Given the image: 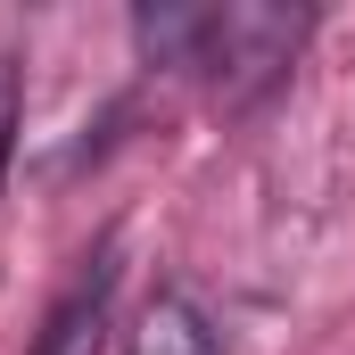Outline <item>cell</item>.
Returning a JSON list of instances; mask_svg holds the SVG:
<instances>
[{"instance_id":"cell-1","label":"cell","mask_w":355,"mask_h":355,"mask_svg":"<svg viewBox=\"0 0 355 355\" xmlns=\"http://www.w3.org/2000/svg\"><path fill=\"white\" fill-rule=\"evenodd\" d=\"M306 33H314V8L223 0V8H207V25H198V58H190V67H207V83L223 91L232 107H257L272 83H289Z\"/></svg>"},{"instance_id":"cell-2","label":"cell","mask_w":355,"mask_h":355,"mask_svg":"<svg viewBox=\"0 0 355 355\" xmlns=\"http://www.w3.org/2000/svg\"><path fill=\"white\" fill-rule=\"evenodd\" d=\"M107 322H116V265L99 257V265L42 314V339L33 355H107Z\"/></svg>"},{"instance_id":"cell-3","label":"cell","mask_w":355,"mask_h":355,"mask_svg":"<svg viewBox=\"0 0 355 355\" xmlns=\"http://www.w3.org/2000/svg\"><path fill=\"white\" fill-rule=\"evenodd\" d=\"M124 355H223V339L190 289H157L141 306V322L124 331Z\"/></svg>"},{"instance_id":"cell-4","label":"cell","mask_w":355,"mask_h":355,"mask_svg":"<svg viewBox=\"0 0 355 355\" xmlns=\"http://www.w3.org/2000/svg\"><path fill=\"white\" fill-rule=\"evenodd\" d=\"M8 149H17V58L0 50V174H8Z\"/></svg>"}]
</instances>
